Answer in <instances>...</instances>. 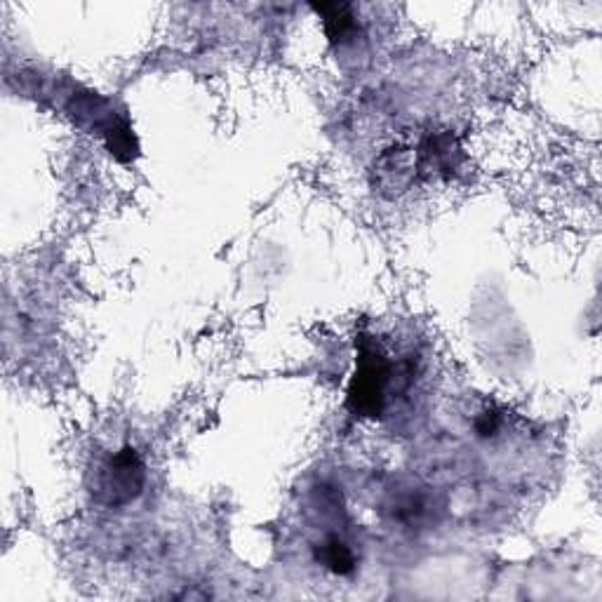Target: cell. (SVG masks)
<instances>
[{
  "label": "cell",
  "instance_id": "cell-1",
  "mask_svg": "<svg viewBox=\"0 0 602 602\" xmlns=\"http://www.w3.org/2000/svg\"><path fill=\"white\" fill-rule=\"evenodd\" d=\"M356 373H353L346 408L356 416L377 420L389 405V391L393 383V363L389 353L373 337L358 339Z\"/></svg>",
  "mask_w": 602,
  "mask_h": 602
},
{
  "label": "cell",
  "instance_id": "cell-2",
  "mask_svg": "<svg viewBox=\"0 0 602 602\" xmlns=\"http://www.w3.org/2000/svg\"><path fill=\"white\" fill-rule=\"evenodd\" d=\"M146 485V469L134 447H122L106 464L97 477V499L106 506L118 508L134 501Z\"/></svg>",
  "mask_w": 602,
  "mask_h": 602
},
{
  "label": "cell",
  "instance_id": "cell-4",
  "mask_svg": "<svg viewBox=\"0 0 602 602\" xmlns=\"http://www.w3.org/2000/svg\"><path fill=\"white\" fill-rule=\"evenodd\" d=\"M314 10L322 17L326 24L328 38L337 45H349L358 38V20L356 12L346 3H320Z\"/></svg>",
  "mask_w": 602,
  "mask_h": 602
},
{
  "label": "cell",
  "instance_id": "cell-3",
  "mask_svg": "<svg viewBox=\"0 0 602 602\" xmlns=\"http://www.w3.org/2000/svg\"><path fill=\"white\" fill-rule=\"evenodd\" d=\"M386 511H389V518L398 524L400 530L420 532V530H426L430 522H436L438 506H436V499L430 497L426 489L408 487L403 492L393 494L389 506H386Z\"/></svg>",
  "mask_w": 602,
  "mask_h": 602
},
{
  "label": "cell",
  "instance_id": "cell-6",
  "mask_svg": "<svg viewBox=\"0 0 602 602\" xmlns=\"http://www.w3.org/2000/svg\"><path fill=\"white\" fill-rule=\"evenodd\" d=\"M499 428H501V416L497 412H483V414H477V420H475V434L481 436V438H494L499 434Z\"/></svg>",
  "mask_w": 602,
  "mask_h": 602
},
{
  "label": "cell",
  "instance_id": "cell-5",
  "mask_svg": "<svg viewBox=\"0 0 602 602\" xmlns=\"http://www.w3.org/2000/svg\"><path fill=\"white\" fill-rule=\"evenodd\" d=\"M318 560L337 577H349L356 573V567H358L356 553H353V548L344 542V539H339L334 534L328 536L326 542L320 544Z\"/></svg>",
  "mask_w": 602,
  "mask_h": 602
}]
</instances>
